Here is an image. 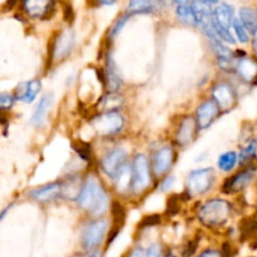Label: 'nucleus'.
Returning a JSON list of instances; mask_svg holds the SVG:
<instances>
[{"label":"nucleus","instance_id":"nucleus-39","mask_svg":"<svg viewBox=\"0 0 257 257\" xmlns=\"http://www.w3.org/2000/svg\"><path fill=\"white\" fill-rule=\"evenodd\" d=\"M104 248H95L90 251H80L75 257H104Z\"/></svg>","mask_w":257,"mask_h":257},{"label":"nucleus","instance_id":"nucleus-17","mask_svg":"<svg viewBox=\"0 0 257 257\" xmlns=\"http://www.w3.org/2000/svg\"><path fill=\"white\" fill-rule=\"evenodd\" d=\"M128 97L124 92H103L93 103V113L127 110Z\"/></svg>","mask_w":257,"mask_h":257},{"label":"nucleus","instance_id":"nucleus-1","mask_svg":"<svg viewBox=\"0 0 257 257\" xmlns=\"http://www.w3.org/2000/svg\"><path fill=\"white\" fill-rule=\"evenodd\" d=\"M114 200L108 183L95 170H88L83 175L79 193L75 198V207L83 217L99 218L108 216Z\"/></svg>","mask_w":257,"mask_h":257},{"label":"nucleus","instance_id":"nucleus-18","mask_svg":"<svg viewBox=\"0 0 257 257\" xmlns=\"http://www.w3.org/2000/svg\"><path fill=\"white\" fill-rule=\"evenodd\" d=\"M42 79L40 78H32L29 80H23V82L18 83V85L13 90V95H14L17 103L29 105L39 99V97L42 95Z\"/></svg>","mask_w":257,"mask_h":257},{"label":"nucleus","instance_id":"nucleus-22","mask_svg":"<svg viewBox=\"0 0 257 257\" xmlns=\"http://www.w3.org/2000/svg\"><path fill=\"white\" fill-rule=\"evenodd\" d=\"M213 23L217 24L218 27L223 28V29L231 30V25H232L233 19H235V12L233 8L227 3H222L218 4L212 12Z\"/></svg>","mask_w":257,"mask_h":257},{"label":"nucleus","instance_id":"nucleus-23","mask_svg":"<svg viewBox=\"0 0 257 257\" xmlns=\"http://www.w3.org/2000/svg\"><path fill=\"white\" fill-rule=\"evenodd\" d=\"M238 167V153L233 150L225 151L221 153L216 160V171L221 173H230L235 172L236 168Z\"/></svg>","mask_w":257,"mask_h":257},{"label":"nucleus","instance_id":"nucleus-46","mask_svg":"<svg viewBox=\"0 0 257 257\" xmlns=\"http://www.w3.org/2000/svg\"><path fill=\"white\" fill-rule=\"evenodd\" d=\"M202 2L205 3V4H207L208 7H212V5L218 4V2H220V0H202Z\"/></svg>","mask_w":257,"mask_h":257},{"label":"nucleus","instance_id":"nucleus-44","mask_svg":"<svg viewBox=\"0 0 257 257\" xmlns=\"http://www.w3.org/2000/svg\"><path fill=\"white\" fill-rule=\"evenodd\" d=\"M117 0H97V3L103 7H109V5H114Z\"/></svg>","mask_w":257,"mask_h":257},{"label":"nucleus","instance_id":"nucleus-20","mask_svg":"<svg viewBox=\"0 0 257 257\" xmlns=\"http://www.w3.org/2000/svg\"><path fill=\"white\" fill-rule=\"evenodd\" d=\"M55 0H22V9L30 19L45 20L54 10Z\"/></svg>","mask_w":257,"mask_h":257},{"label":"nucleus","instance_id":"nucleus-7","mask_svg":"<svg viewBox=\"0 0 257 257\" xmlns=\"http://www.w3.org/2000/svg\"><path fill=\"white\" fill-rule=\"evenodd\" d=\"M147 153L156 181L172 173L180 158V151L172 145V142L167 137L165 140L153 141L148 146Z\"/></svg>","mask_w":257,"mask_h":257},{"label":"nucleus","instance_id":"nucleus-43","mask_svg":"<svg viewBox=\"0 0 257 257\" xmlns=\"http://www.w3.org/2000/svg\"><path fill=\"white\" fill-rule=\"evenodd\" d=\"M75 83H77V77H75L74 74L67 77V80H65V85H67L68 88H70L73 84H75Z\"/></svg>","mask_w":257,"mask_h":257},{"label":"nucleus","instance_id":"nucleus-2","mask_svg":"<svg viewBox=\"0 0 257 257\" xmlns=\"http://www.w3.org/2000/svg\"><path fill=\"white\" fill-rule=\"evenodd\" d=\"M235 213V206L228 198L221 196L195 201L192 215L201 228L220 231L228 225Z\"/></svg>","mask_w":257,"mask_h":257},{"label":"nucleus","instance_id":"nucleus-30","mask_svg":"<svg viewBox=\"0 0 257 257\" xmlns=\"http://www.w3.org/2000/svg\"><path fill=\"white\" fill-rule=\"evenodd\" d=\"M195 257H233L232 246L230 242H225L221 247H206L197 252Z\"/></svg>","mask_w":257,"mask_h":257},{"label":"nucleus","instance_id":"nucleus-34","mask_svg":"<svg viewBox=\"0 0 257 257\" xmlns=\"http://www.w3.org/2000/svg\"><path fill=\"white\" fill-rule=\"evenodd\" d=\"M166 245L161 240L152 241L145 247V257H165L166 255Z\"/></svg>","mask_w":257,"mask_h":257},{"label":"nucleus","instance_id":"nucleus-11","mask_svg":"<svg viewBox=\"0 0 257 257\" xmlns=\"http://www.w3.org/2000/svg\"><path fill=\"white\" fill-rule=\"evenodd\" d=\"M207 95L220 108L222 114L233 110L238 104L237 89L227 78L217 77L211 80L208 84Z\"/></svg>","mask_w":257,"mask_h":257},{"label":"nucleus","instance_id":"nucleus-38","mask_svg":"<svg viewBox=\"0 0 257 257\" xmlns=\"http://www.w3.org/2000/svg\"><path fill=\"white\" fill-rule=\"evenodd\" d=\"M124 257H145V247L141 243H136L125 252Z\"/></svg>","mask_w":257,"mask_h":257},{"label":"nucleus","instance_id":"nucleus-35","mask_svg":"<svg viewBox=\"0 0 257 257\" xmlns=\"http://www.w3.org/2000/svg\"><path fill=\"white\" fill-rule=\"evenodd\" d=\"M15 104H17V100L13 95V92H0V113L10 114Z\"/></svg>","mask_w":257,"mask_h":257},{"label":"nucleus","instance_id":"nucleus-29","mask_svg":"<svg viewBox=\"0 0 257 257\" xmlns=\"http://www.w3.org/2000/svg\"><path fill=\"white\" fill-rule=\"evenodd\" d=\"M186 203L185 198L181 193H171L167 198V206H166V217H175L182 210L183 205Z\"/></svg>","mask_w":257,"mask_h":257},{"label":"nucleus","instance_id":"nucleus-27","mask_svg":"<svg viewBox=\"0 0 257 257\" xmlns=\"http://www.w3.org/2000/svg\"><path fill=\"white\" fill-rule=\"evenodd\" d=\"M130 19H131V15L127 14V13L117 18V20L113 23L112 27L109 28V30H108V33H107V44L108 45H112L113 43L115 42V39L119 37V34L122 33V30L124 29V27L127 25V23L130 22Z\"/></svg>","mask_w":257,"mask_h":257},{"label":"nucleus","instance_id":"nucleus-8","mask_svg":"<svg viewBox=\"0 0 257 257\" xmlns=\"http://www.w3.org/2000/svg\"><path fill=\"white\" fill-rule=\"evenodd\" d=\"M109 230L110 220L108 216L99 218L83 217L78 228V243L80 251L104 248Z\"/></svg>","mask_w":257,"mask_h":257},{"label":"nucleus","instance_id":"nucleus-3","mask_svg":"<svg viewBox=\"0 0 257 257\" xmlns=\"http://www.w3.org/2000/svg\"><path fill=\"white\" fill-rule=\"evenodd\" d=\"M88 131L100 143L120 141L130 131V117L125 110L97 112L88 115Z\"/></svg>","mask_w":257,"mask_h":257},{"label":"nucleus","instance_id":"nucleus-25","mask_svg":"<svg viewBox=\"0 0 257 257\" xmlns=\"http://www.w3.org/2000/svg\"><path fill=\"white\" fill-rule=\"evenodd\" d=\"M156 10L155 0H130L127 7V14H152Z\"/></svg>","mask_w":257,"mask_h":257},{"label":"nucleus","instance_id":"nucleus-28","mask_svg":"<svg viewBox=\"0 0 257 257\" xmlns=\"http://www.w3.org/2000/svg\"><path fill=\"white\" fill-rule=\"evenodd\" d=\"M237 19L240 20L241 24L245 27V29L247 30L250 34H252V32L255 30L257 25L256 10H253L252 8H241L240 12H238Z\"/></svg>","mask_w":257,"mask_h":257},{"label":"nucleus","instance_id":"nucleus-21","mask_svg":"<svg viewBox=\"0 0 257 257\" xmlns=\"http://www.w3.org/2000/svg\"><path fill=\"white\" fill-rule=\"evenodd\" d=\"M75 158L79 160L88 170H95V150L90 141L74 140L72 143Z\"/></svg>","mask_w":257,"mask_h":257},{"label":"nucleus","instance_id":"nucleus-32","mask_svg":"<svg viewBox=\"0 0 257 257\" xmlns=\"http://www.w3.org/2000/svg\"><path fill=\"white\" fill-rule=\"evenodd\" d=\"M231 29L233 30V38H235L236 43H241V44H247L250 42V33L245 29L242 24L240 23V20L237 18H235L231 25Z\"/></svg>","mask_w":257,"mask_h":257},{"label":"nucleus","instance_id":"nucleus-19","mask_svg":"<svg viewBox=\"0 0 257 257\" xmlns=\"http://www.w3.org/2000/svg\"><path fill=\"white\" fill-rule=\"evenodd\" d=\"M236 64L233 74L243 83L253 84L257 80V59L246 54L245 52L236 50Z\"/></svg>","mask_w":257,"mask_h":257},{"label":"nucleus","instance_id":"nucleus-13","mask_svg":"<svg viewBox=\"0 0 257 257\" xmlns=\"http://www.w3.org/2000/svg\"><path fill=\"white\" fill-rule=\"evenodd\" d=\"M103 65L100 67L104 79V92H122L125 82L119 65L113 54L112 45L105 44L102 54Z\"/></svg>","mask_w":257,"mask_h":257},{"label":"nucleus","instance_id":"nucleus-37","mask_svg":"<svg viewBox=\"0 0 257 257\" xmlns=\"http://www.w3.org/2000/svg\"><path fill=\"white\" fill-rule=\"evenodd\" d=\"M257 232V220L255 217L246 218L241 222L240 225V233L241 238H248L252 237Z\"/></svg>","mask_w":257,"mask_h":257},{"label":"nucleus","instance_id":"nucleus-14","mask_svg":"<svg viewBox=\"0 0 257 257\" xmlns=\"http://www.w3.org/2000/svg\"><path fill=\"white\" fill-rule=\"evenodd\" d=\"M25 198L39 206H50L62 202V181L55 180L29 188L24 193Z\"/></svg>","mask_w":257,"mask_h":257},{"label":"nucleus","instance_id":"nucleus-16","mask_svg":"<svg viewBox=\"0 0 257 257\" xmlns=\"http://www.w3.org/2000/svg\"><path fill=\"white\" fill-rule=\"evenodd\" d=\"M55 103V95L54 93L48 90L44 92L39 97V99L35 102L34 109H33L32 114L29 118V125L34 130H42L47 125L48 117L49 113L52 112L53 107Z\"/></svg>","mask_w":257,"mask_h":257},{"label":"nucleus","instance_id":"nucleus-40","mask_svg":"<svg viewBox=\"0 0 257 257\" xmlns=\"http://www.w3.org/2000/svg\"><path fill=\"white\" fill-rule=\"evenodd\" d=\"M14 206H15V202H10V203H8V205L5 206L3 210H0V223H2L5 218H7V216L9 215L10 211L13 210V207H14Z\"/></svg>","mask_w":257,"mask_h":257},{"label":"nucleus","instance_id":"nucleus-5","mask_svg":"<svg viewBox=\"0 0 257 257\" xmlns=\"http://www.w3.org/2000/svg\"><path fill=\"white\" fill-rule=\"evenodd\" d=\"M103 145H105V147L100 151L99 155L95 153V171L109 185L118 172L130 162L132 153L120 141Z\"/></svg>","mask_w":257,"mask_h":257},{"label":"nucleus","instance_id":"nucleus-33","mask_svg":"<svg viewBox=\"0 0 257 257\" xmlns=\"http://www.w3.org/2000/svg\"><path fill=\"white\" fill-rule=\"evenodd\" d=\"M198 246H200V236L195 235L192 238H188L183 243L182 248L180 251V257H195L197 255Z\"/></svg>","mask_w":257,"mask_h":257},{"label":"nucleus","instance_id":"nucleus-24","mask_svg":"<svg viewBox=\"0 0 257 257\" xmlns=\"http://www.w3.org/2000/svg\"><path fill=\"white\" fill-rule=\"evenodd\" d=\"M238 166L243 167V166L252 165L257 158V140L256 138H251L248 140L245 145L241 147L238 151Z\"/></svg>","mask_w":257,"mask_h":257},{"label":"nucleus","instance_id":"nucleus-10","mask_svg":"<svg viewBox=\"0 0 257 257\" xmlns=\"http://www.w3.org/2000/svg\"><path fill=\"white\" fill-rule=\"evenodd\" d=\"M200 132L192 113H181L172 122L167 138L178 151H185L196 143Z\"/></svg>","mask_w":257,"mask_h":257},{"label":"nucleus","instance_id":"nucleus-45","mask_svg":"<svg viewBox=\"0 0 257 257\" xmlns=\"http://www.w3.org/2000/svg\"><path fill=\"white\" fill-rule=\"evenodd\" d=\"M177 5H190L192 0H173Z\"/></svg>","mask_w":257,"mask_h":257},{"label":"nucleus","instance_id":"nucleus-36","mask_svg":"<svg viewBox=\"0 0 257 257\" xmlns=\"http://www.w3.org/2000/svg\"><path fill=\"white\" fill-rule=\"evenodd\" d=\"M176 185V176L173 173L165 176L163 178L158 180L156 182V188L155 191H158L161 193H170L173 190Z\"/></svg>","mask_w":257,"mask_h":257},{"label":"nucleus","instance_id":"nucleus-41","mask_svg":"<svg viewBox=\"0 0 257 257\" xmlns=\"http://www.w3.org/2000/svg\"><path fill=\"white\" fill-rule=\"evenodd\" d=\"M64 19L67 23H72L74 19V12L70 5H65L64 7Z\"/></svg>","mask_w":257,"mask_h":257},{"label":"nucleus","instance_id":"nucleus-31","mask_svg":"<svg viewBox=\"0 0 257 257\" xmlns=\"http://www.w3.org/2000/svg\"><path fill=\"white\" fill-rule=\"evenodd\" d=\"M165 221V217L160 213H151V215L145 216V217L141 220V222L138 223L137 231L138 232H142V231H147L150 228L157 227V226H161Z\"/></svg>","mask_w":257,"mask_h":257},{"label":"nucleus","instance_id":"nucleus-6","mask_svg":"<svg viewBox=\"0 0 257 257\" xmlns=\"http://www.w3.org/2000/svg\"><path fill=\"white\" fill-rule=\"evenodd\" d=\"M215 167L205 166L188 171L185 177V187L182 195L187 202L203 200L216 188L218 175Z\"/></svg>","mask_w":257,"mask_h":257},{"label":"nucleus","instance_id":"nucleus-26","mask_svg":"<svg viewBox=\"0 0 257 257\" xmlns=\"http://www.w3.org/2000/svg\"><path fill=\"white\" fill-rule=\"evenodd\" d=\"M176 18L182 23L183 25L190 28L197 27V18H196L195 12H193L192 7L190 5H177L175 10Z\"/></svg>","mask_w":257,"mask_h":257},{"label":"nucleus","instance_id":"nucleus-15","mask_svg":"<svg viewBox=\"0 0 257 257\" xmlns=\"http://www.w3.org/2000/svg\"><path fill=\"white\" fill-rule=\"evenodd\" d=\"M192 115L195 118L198 132L202 133L205 131L210 130L215 124L216 120L222 115V113H221L220 108L216 105V103L208 95H206L205 98H201L196 103Z\"/></svg>","mask_w":257,"mask_h":257},{"label":"nucleus","instance_id":"nucleus-4","mask_svg":"<svg viewBox=\"0 0 257 257\" xmlns=\"http://www.w3.org/2000/svg\"><path fill=\"white\" fill-rule=\"evenodd\" d=\"M131 170H132V186H131L130 202L138 205L153 192L156 188V178L151 168L150 157L147 151L135 150L131 156Z\"/></svg>","mask_w":257,"mask_h":257},{"label":"nucleus","instance_id":"nucleus-12","mask_svg":"<svg viewBox=\"0 0 257 257\" xmlns=\"http://www.w3.org/2000/svg\"><path fill=\"white\" fill-rule=\"evenodd\" d=\"M257 176V165L243 166L238 171L230 173L220 185V193L223 196H237L245 192Z\"/></svg>","mask_w":257,"mask_h":257},{"label":"nucleus","instance_id":"nucleus-42","mask_svg":"<svg viewBox=\"0 0 257 257\" xmlns=\"http://www.w3.org/2000/svg\"><path fill=\"white\" fill-rule=\"evenodd\" d=\"M252 49L253 53H255V58L257 59V25L255 30L252 32Z\"/></svg>","mask_w":257,"mask_h":257},{"label":"nucleus","instance_id":"nucleus-9","mask_svg":"<svg viewBox=\"0 0 257 257\" xmlns=\"http://www.w3.org/2000/svg\"><path fill=\"white\" fill-rule=\"evenodd\" d=\"M77 45V35L72 28L67 27L55 33L48 47L47 72L59 67L73 55Z\"/></svg>","mask_w":257,"mask_h":257}]
</instances>
